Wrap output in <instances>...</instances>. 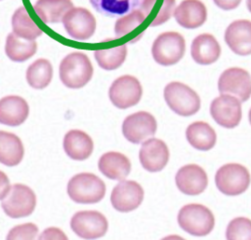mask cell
I'll return each mask as SVG.
<instances>
[{
    "mask_svg": "<svg viewBox=\"0 0 251 240\" xmlns=\"http://www.w3.org/2000/svg\"><path fill=\"white\" fill-rule=\"evenodd\" d=\"M94 75V67L85 53H72L64 58L59 67V78L69 89L85 86Z\"/></svg>",
    "mask_w": 251,
    "mask_h": 240,
    "instance_id": "cell-1",
    "label": "cell"
},
{
    "mask_svg": "<svg viewBox=\"0 0 251 240\" xmlns=\"http://www.w3.org/2000/svg\"><path fill=\"white\" fill-rule=\"evenodd\" d=\"M106 191L105 183L95 174H77L68 182V196L77 204H97L103 200Z\"/></svg>",
    "mask_w": 251,
    "mask_h": 240,
    "instance_id": "cell-2",
    "label": "cell"
},
{
    "mask_svg": "<svg viewBox=\"0 0 251 240\" xmlns=\"http://www.w3.org/2000/svg\"><path fill=\"white\" fill-rule=\"evenodd\" d=\"M179 227L194 237L209 235L215 227L212 212L200 204H189L181 208L177 215Z\"/></svg>",
    "mask_w": 251,
    "mask_h": 240,
    "instance_id": "cell-3",
    "label": "cell"
},
{
    "mask_svg": "<svg viewBox=\"0 0 251 240\" xmlns=\"http://www.w3.org/2000/svg\"><path fill=\"white\" fill-rule=\"evenodd\" d=\"M164 97L167 106L177 115L189 117L196 114L201 107V99L191 87L182 82L173 81L164 90Z\"/></svg>",
    "mask_w": 251,
    "mask_h": 240,
    "instance_id": "cell-4",
    "label": "cell"
},
{
    "mask_svg": "<svg viewBox=\"0 0 251 240\" xmlns=\"http://www.w3.org/2000/svg\"><path fill=\"white\" fill-rule=\"evenodd\" d=\"M1 201L2 210L8 217L20 219L28 217L34 212L37 196L30 187L17 183L10 186L9 192Z\"/></svg>",
    "mask_w": 251,
    "mask_h": 240,
    "instance_id": "cell-5",
    "label": "cell"
},
{
    "mask_svg": "<svg viewBox=\"0 0 251 240\" xmlns=\"http://www.w3.org/2000/svg\"><path fill=\"white\" fill-rule=\"evenodd\" d=\"M186 41L177 32H164L155 39L151 54L155 62L164 67L177 64L185 54Z\"/></svg>",
    "mask_w": 251,
    "mask_h": 240,
    "instance_id": "cell-6",
    "label": "cell"
},
{
    "mask_svg": "<svg viewBox=\"0 0 251 240\" xmlns=\"http://www.w3.org/2000/svg\"><path fill=\"white\" fill-rule=\"evenodd\" d=\"M215 183L220 192L228 196L240 195L249 189L251 175L247 167L239 163H227L219 168Z\"/></svg>",
    "mask_w": 251,
    "mask_h": 240,
    "instance_id": "cell-7",
    "label": "cell"
},
{
    "mask_svg": "<svg viewBox=\"0 0 251 240\" xmlns=\"http://www.w3.org/2000/svg\"><path fill=\"white\" fill-rule=\"evenodd\" d=\"M143 95L141 83L136 78L125 75L116 79L109 87L108 96L113 106L126 109L137 105Z\"/></svg>",
    "mask_w": 251,
    "mask_h": 240,
    "instance_id": "cell-8",
    "label": "cell"
},
{
    "mask_svg": "<svg viewBox=\"0 0 251 240\" xmlns=\"http://www.w3.org/2000/svg\"><path fill=\"white\" fill-rule=\"evenodd\" d=\"M70 227L78 238L97 240L104 237L108 229L106 217L97 211L78 212L71 218Z\"/></svg>",
    "mask_w": 251,
    "mask_h": 240,
    "instance_id": "cell-9",
    "label": "cell"
},
{
    "mask_svg": "<svg viewBox=\"0 0 251 240\" xmlns=\"http://www.w3.org/2000/svg\"><path fill=\"white\" fill-rule=\"evenodd\" d=\"M64 27L71 39L85 41L92 38L97 30V20L85 8H72L62 20Z\"/></svg>",
    "mask_w": 251,
    "mask_h": 240,
    "instance_id": "cell-10",
    "label": "cell"
},
{
    "mask_svg": "<svg viewBox=\"0 0 251 240\" xmlns=\"http://www.w3.org/2000/svg\"><path fill=\"white\" fill-rule=\"evenodd\" d=\"M218 88L221 95H231L238 98L241 103L246 102L251 98V75L243 68H228L220 76Z\"/></svg>",
    "mask_w": 251,
    "mask_h": 240,
    "instance_id": "cell-11",
    "label": "cell"
},
{
    "mask_svg": "<svg viewBox=\"0 0 251 240\" xmlns=\"http://www.w3.org/2000/svg\"><path fill=\"white\" fill-rule=\"evenodd\" d=\"M122 129L124 136L129 142L140 144L156 134L157 121L151 113L138 111L126 117Z\"/></svg>",
    "mask_w": 251,
    "mask_h": 240,
    "instance_id": "cell-12",
    "label": "cell"
},
{
    "mask_svg": "<svg viewBox=\"0 0 251 240\" xmlns=\"http://www.w3.org/2000/svg\"><path fill=\"white\" fill-rule=\"evenodd\" d=\"M241 101L231 95H221L210 105L214 121L223 128L232 129L239 125L242 119Z\"/></svg>",
    "mask_w": 251,
    "mask_h": 240,
    "instance_id": "cell-13",
    "label": "cell"
},
{
    "mask_svg": "<svg viewBox=\"0 0 251 240\" xmlns=\"http://www.w3.org/2000/svg\"><path fill=\"white\" fill-rule=\"evenodd\" d=\"M144 190L139 183L123 180L117 184L110 195V202L117 212L127 213L136 210L143 202Z\"/></svg>",
    "mask_w": 251,
    "mask_h": 240,
    "instance_id": "cell-14",
    "label": "cell"
},
{
    "mask_svg": "<svg viewBox=\"0 0 251 240\" xmlns=\"http://www.w3.org/2000/svg\"><path fill=\"white\" fill-rule=\"evenodd\" d=\"M170 153L165 142L158 138H148L142 142L139 151V161L142 167L151 172H160L169 161Z\"/></svg>",
    "mask_w": 251,
    "mask_h": 240,
    "instance_id": "cell-15",
    "label": "cell"
},
{
    "mask_svg": "<svg viewBox=\"0 0 251 240\" xmlns=\"http://www.w3.org/2000/svg\"><path fill=\"white\" fill-rule=\"evenodd\" d=\"M177 189L186 195H199L207 188L208 178L203 168L197 164L184 165L176 174Z\"/></svg>",
    "mask_w": 251,
    "mask_h": 240,
    "instance_id": "cell-16",
    "label": "cell"
},
{
    "mask_svg": "<svg viewBox=\"0 0 251 240\" xmlns=\"http://www.w3.org/2000/svg\"><path fill=\"white\" fill-rule=\"evenodd\" d=\"M224 39L235 54L247 56L251 53V23L250 20H236L227 27Z\"/></svg>",
    "mask_w": 251,
    "mask_h": 240,
    "instance_id": "cell-17",
    "label": "cell"
},
{
    "mask_svg": "<svg viewBox=\"0 0 251 240\" xmlns=\"http://www.w3.org/2000/svg\"><path fill=\"white\" fill-rule=\"evenodd\" d=\"M174 17L183 28H198L207 19V10L200 0H183L175 9Z\"/></svg>",
    "mask_w": 251,
    "mask_h": 240,
    "instance_id": "cell-18",
    "label": "cell"
},
{
    "mask_svg": "<svg viewBox=\"0 0 251 240\" xmlns=\"http://www.w3.org/2000/svg\"><path fill=\"white\" fill-rule=\"evenodd\" d=\"M29 115V106L25 99L8 96L0 99V124L10 127L23 125Z\"/></svg>",
    "mask_w": 251,
    "mask_h": 240,
    "instance_id": "cell-19",
    "label": "cell"
},
{
    "mask_svg": "<svg viewBox=\"0 0 251 240\" xmlns=\"http://www.w3.org/2000/svg\"><path fill=\"white\" fill-rule=\"evenodd\" d=\"M221 53V45L211 34H201L192 42L191 54L193 61L199 65L208 66L216 63Z\"/></svg>",
    "mask_w": 251,
    "mask_h": 240,
    "instance_id": "cell-20",
    "label": "cell"
},
{
    "mask_svg": "<svg viewBox=\"0 0 251 240\" xmlns=\"http://www.w3.org/2000/svg\"><path fill=\"white\" fill-rule=\"evenodd\" d=\"M64 151L68 157L75 161H84L94 152L92 137L81 130H70L63 141Z\"/></svg>",
    "mask_w": 251,
    "mask_h": 240,
    "instance_id": "cell-21",
    "label": "cell"
},
{
    "mask_svg": "<svg viewBox=\"0 0 251 240\" xmlns=\"http://www.w3.org/2000/svg\"><path fill=\"white\" fill-rule=\"evenodd\" d=\"M98 168L107 179L123 181L131 172V162L125 154L108 152L100 157Z\"/></svg>",
    "mask_w": 251,
    "mask_h": 240,
    "instance_id": "cell-22",
    "label": "cell"
},
{
    "mask_svg": "<svg viewBox=\"0 0 251 240\" xmlns=\"http://www.w3.org/2000/svg\"><path fill=\"white\" fill-rule=\"evenodd\" d=\"M25 148L18 135L0 131V163L6 166H16L24 159Z\"/></svg>",
    "mask_w": 251,
    "mask_h": 240,
    "instance_id": "cell-23",
    "label": "cell"
},
{
    "mask_svg": "<svg viewBox=\"0 0 251 240\" xmlns=\"http://www.w3.org/2000/svg\"><path fill=\"white\" fill-rule=\"evenodd\" d=\"M186 138L197 151L207 152L217 143V134L210 125L204 122H195L186 130Z\"/></svg>",
    "mask_w": 251,
    "mask_h": 240,
    "instance_id": "cell-24",
    "label": "cell"
},
{
    "mask_svg": "<svg viewBox=\"0 0 251 240\" xmlns=\"http://www.w3.org/2000/svg\"><path fill=\"white\" fill-rule=\"evenodd\" d=\"M73 8L71 0H38L34 5L36 14L44 24H58Z\"/></svg>",
    "mask_w": 251,
    "mask_h": 240,
    "instance_id": "cell-25",
    "label": "cell"
},
{
    "mask_svg": "<svg viewBox=\"0 0 251 240\" xmlns=\"http://www.w3.org/2000/svg\"><path fill=\"white\" fill-rule=\"evenodd\" d=\"M38 51L35 40H25L10 33L6 39L5 53L12 62L23 63L34 56Z\"/></svg>",
    "mask_w": 251,
    "mask_h": 240,
    "instance_id": "cell-26",
    "label": "cell"
},
{
    "mask_svg": "<svg viewBox=\"0 0 251 240\" xmlns=\"http://www.w3.org/2000/svg\"><path fill=\"white\" fill-rule=\"evenodd\" d=\"M11 26L13 30L12 33L25 40H35L43 34L42 30L39 28L28 15V12L25 6L20 7L13 13Z\"/></svg>",
    "mask_w": 251,
    "mask_h": 240,
    "instance_id": "cell-27",
    "label": "cell"
},
{
    "mask_svg": "<svg viewBox=\"0 0 251 240\" xmlns=\"http://www.w3.org/2000/svg\"><path fill=\"white\" fill-rule=\"evenodd\" d=\"M53 68L50 62L40 58L30 65L26 70V80L30 86L37 90L45 89L50 83Z\"/></svg>",
    "mask_w": 251,
    "mask_h": 240,
    "instance_id": "cell-28",
    "label": "cell"
},
{
    "mask_svg": "<svg viewBox=\"0 0 251 240\" xmlns=\"http://www.w3.org/2000/svg\"><path fill=\"white\" fill-rule=\"evenodd\" d=\"M91 5L99 13L107 17L126 15L136 9L141 0H89Z\"/></svg>",
    "mask_w": 251,
    "mask_h": 240,
    "instance_id": "cell-29",
    "label": "cell"
},
{
    "mask_svg": "<svg viewBox=\"0 0 251 240\" xmlns=\"http://www.w3.org/2000/svg\"><path fill=\"white\" fill-rule=\"evenodd\" d=\"M95 58L98 66L104 70H115L121 67L127 56V45L124 44L115 48L95 51Z\"/></svg>",
    "mask_w": 251,
    "mask_h": 240,
    "instance_id": "cell-30",
    "label": "cell"
},
{
    "mask_svg": "<svg viewBox=\"0 0 251 240\" xmlns=\"http://www.w3.org/2000/svg\"><path fill=\"white\" fill-rule=\"evenodd\" d=\"M146 19L147 17L139 9H135L128 12L124 17L119 18L117 20L114 27L116 38L120 39L130 34L133 30L141 26Z\"/></svg>",
    "mask_w": 251,
    "mask_h": 240,
    "instance_id": "cell-31",
    "label": "cell"
},
{
    "mask_svg": "<svg viewBox=\"0 0 251 240\" xmlns=\"http://www.w3.org/2000/svg\"><path fill=\"white\" fill-rule=\"evenodd\" d=\"M251 221L249 218H235L227 226L226 239L229 240H251Z\"/></svg>",
    "mask_w": 251,
    "mask_h": 240,
    "instance_id": "cell-32",
    "label": "cell"
},
{
    "mask_svg": "<svg viewBox=\"0 0 251 240\" xmlns=\"http://www.w3.org/2000/svg\"><path fill=\"white\" fill-rule=\"evenodd\" d=\"M39 228L34 223H25L10 229L7 240H35L38 237Z\"/></svg>",
    "mask_w": 251,
    "mask_h": 240,
    "instance_id": "cell-33",
    "label": "cell"
},
{
    "mask_svg": "<svg viewBox=\"0 0 251 240\" xmlns=\"http://www.w3.org/2000/svg\"><path fill=\"white\" fill-rule=\"evenodd\" d=\"M176 0H163V4L159 9L158 14L154 17L150 27H155L162 26L174 15Z\"/></svg>",
    "mask_w": 251,
    "mask_h": 240,
    "instance_id": "cell-34",
    "label": "cell"
},
{
    "mask_svg": "<svg viewBox=\"0 0 251 240\" xmlns=\"http://www.w3.org/2000/svg\"><path fill=\"white\" fill-rule=\"evenodd\" d=\"M39 240H68V237L65 233L59 228L50 227L43 231L39 236Z\"/></svg>",
    "mask_w": 251,
    "mask_h": 240,
    "instance_id": "cell-35",
    "label": "cell"
},
{
    "mask_svg": "<svg viewBox=\"0 0 251 240\" xmlns=\"http://www.w3.org/2000/svg\"><path fill=\"white\" fill-rule=\"evenodd\" d=\"M242 0H213L215 5L223 10H235L241 3Z\"/></svg>",
    "mask_w": 251,
    "mask_h": 240,
    "instance_id": "cell-36",
    "label": "cell"
},
{
    "mask_svg": "<svg viewBox=\"0 0 251 240\" xmlns=\"http://www.w3.org/2000/svg\"><path fill=\"white\" fill-rule=\"evenodd\" d=\"M10 184L9 178L6 174L0 171V200H2L10 190Z\"/></svg>",
    "mask_w": 251,
    "mask_h": 240,
    "instance_id": "cell-37",
    "label": "cell"
},
{
    "mask_svg": "<svg viewBox=\"0 0 251 240\" xmlns=\"http://www.w3.org/2000/svg\"><path fill=\"white\" fill-rule=\"evenodd\" d=\"M0 1H1V0H0Z\"/></svg>",
    "mask_w": 251,
    "mask_h": 240,
    "instance_id": "cell-38",
    "label": "cell"
}]
</instances>
